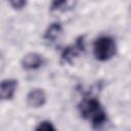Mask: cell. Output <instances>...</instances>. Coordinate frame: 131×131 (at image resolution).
<instances>
[{"mask_svg": "<svg viewBox=\"0 0 131 131\" xmlns=\"http://www.w3.org/2000/svg\"><path fill=\"white\" fill-rule=\"evenodd\" d=\"M43 63H44V57L37 52L27 53L21 58V61H20L21 68L25 70H29V71L37 70V69L41 68L43 66Z\"/></svg>", "mask_w": 131, "mask_h": 131, "instance_id": "5b68a950", "label": "cell"}, {"mask_svg": "<svg viewBox=\"0 0 131 131\" xmlns=\"http://www.w3.org/2000/svg\"><path fill=\"white\" fill-rule=\"evenodd\" d=\"M62 34V26L60 23L58 21H54L52 24H50L48 26V28L46 29L44 35H43V38L47 41H50V42H54L56 41L60 35Z\"/></svg>", "mask_w": 131, "mask_h": 131, "instance_id": "52a82bcc", "label": "cell"}, {"mask_svg": "<svg viewBox=\"0 0 131 131\" xmlns=\"http://www.w3.org/2000/svg\"><path fill=\"white\" fill-rule=\"evenodd\" d=\"M116 41L111 36H99L93 43V54L94 57L99 61H106L111 59L116 54Z\"/></svg>", "mask_w": 131, "mask_h": 131, "instance_id": "7a4b0ae2", "label": "cell"}, {"mask_svg": "<svg viewBox=\"0 0 131 131\" xmlns=\"http://www.w3.org/2000/svg\"><path fill=\"white\" fill-rule=\"evenodd\" d=\"M8 2L13 9H17V10L24 8L27 4V0H8Z\"/></svg>", "mask_w": 131, "mask_h": 131, "instance_id": "9c48e42d", "label": "cell"}, {"mask_svg": "<svg viewBox=\"0 0 131 131\" xmlns=\"http://www.w3.org/2000/svg\"><path fill=\"white\" fill-rule=\"evenodd\" d=\"M55 129L56 128L53 126V124L50 121H42L35 128V130L37 131H54Z\"/></svg>", "mask_w": 131, "mask_h": 131, "instance_id": "ba28073f", "label": "cell"}, {"mask_svg": "<svg viewBox=\"0 0 131 131\" xmlns=\"http://www.w3.org/2000/svg\"><path fill=\"white\" fill-rule=\"evenodd\" d=\"M17 88V80L5 79L0 84V97L2 100H10L13 98Z\"/></svg>", "mask_w": 131, "mask_h": 131, "instance_id": "8992f818", "label": "cell"}, {"mask_svg": "<svg viewBox=\"0 0 131 131\" xmlns=\"http://www.w3.org/2000/svg\"><path fill=\"white\" fill-rule=\"evenodd\" d=\"M85 49V36H79L75 43L72 45H69L68 47H64L61 52V59L64 62L72 63L73 60L84 51Z\"/></svg>", "mask_w": 131, "mask_h": 131, "instance_id": "3957f363", "label": "cell"}, {"mask_svg": "<svg viewBox=\"0 0 131 131\" xmlns=\"http://www.w3.org/2000/svg\"><path fill=\"white\" fill-rule=\"evenodd\" d=\"M81 117L88 121L94 128H98L107 121L104 107L95 96H85L78 104Z\"/></svg>", "mask_w": 131, "mask_h": 131, "instance_id": "6da1fadb", "label": "cell"}, {"mask_svg": "<svg viewBox=\"0 0 131 131\" xmlns=\"http://www.w3.org/2000/svg\"><path fill=\"white\" fill-rule=\"evenodd\" d=\"M68 0H51V3H50V10L51 11H54V10H57L59 9L60 7H62L66 3H67Z\"/></svg>", "mask_w": 131, "mask_h": 131, "instance_id": "30bf717a", "label": "cell"}, {"mask_svg": "<svg viewBox=\"0 0 131 131\" xmlns=\"http://www.w3.org/2000/svg\"><path fill=\"white\" fill-rule=\"evenodd\" d=\"M26 101L30 107H41L46 103V93L41 88L31 89L26 96Z\"/></svg>", "mask_w": 131, "mask_h": 131, "instance_id": "277c9868", "label": "cell"}]
</instances>
